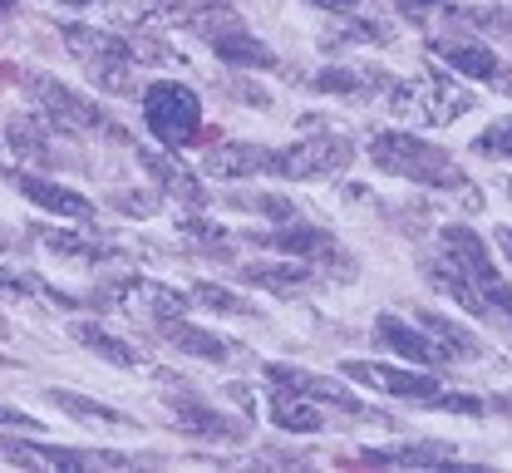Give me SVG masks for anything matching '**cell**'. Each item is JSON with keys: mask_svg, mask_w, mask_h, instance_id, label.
<instances>
[{"mask_svg": "<svg viewBox=\"0 0 512 473\" xmlns=\"http://www.w3.org/2000/svg\"><path fill=\"white\" fill-rule=\"evenodd\" d=\"M365 158L380 168L384 178H399V183H414V188H429V193L453 198L468 217L488 207L483 188L463 173V163H458L448 148H439V143H429V138H419V134H409V129H380V134H370Z\"/></svg>", "mask_w": 512, "mask_h": 473, "instance_id": "1", "label": "cell"}, {"mask_svg": "<svg viewBox=\"0 0 512 473\" xmlns=\"http://www.w3.org/2000/svg\"><path fill=\"white\" fill-rule=\"evenodd\" d=\"M384 109L399 119V124H414V129H453L463 114L478 109V94L453 74V69H419L409 79H394L389 94H384Z\"/></svg>", "mask_w": 512, "mask_h": 473, "instance_id": "2", "label": "cell"}, {"mask_svg": "<svg viewBox=\"0 0 512 473\" xmlns=\"http://www.w3.org/2000/svg\"><path fill=\"white\" fill-rule=\"evenodd\" d=\"M64 50L84 65V74L104 89V94H119V99H133L143 94V65L133 60L124 30H99V25H64Z\"/></svg>", "mask_w": 512, "mask_h": 473, "instance_id": "3", "label": "cell"}, {"mask_svg": "<svg viewBox=\"0 0 512 473\" xmlns=\"http://www.w3.org/2000/svg\"><path fill=\"white\" fill-rule=\"evenodd\" d=\"M5 74L30 94V104L45 114V119H55L60 129H79V134H109V138H128L114 119H109V109L104 104H94L89 94H79V89H69L60 84L55 74H45V69H10Z\"/></svg>", "mask_w": 512, "mask_h": 473, "instance_id": "4", "label": "cell"}, {"mask_svg": "<svg viewBox=\"0 0 512 473\" xmlns=\"http://www.w3.org/2000/svg\"><path fill=\"white\" fill-rule=\"evenodd\" d=\"M153 380L163 385L158 395H163V405L173 409L178 434L202 439V444H247V434H252L247 424H252V419H232V414H222L212 400H202V395H197V385H192V380L173 375V370H163V365H153Z\"/></svg>", "mask_w": 512, "mask_h": 473, "instance_id": "5", "label": "cell"}, {"mask_svg": "<svg viewBox=\"0 0 512 473\" xmlns=\"http://www.w3.org/2000/svg\"><path fill=\"white\" fill-rule=\"evenodd\" d=\"M188 30L222 60L227 69H276L281 60H276V50L261 40V35H252V25L222 0V5H207V10H197L188 20Z\"/></svg>", "mask_w": 512, "mask_h": 473, "instance_id": "6", "label": "cell"}, {"mask_svg": "<svg viewBox=\"0 0 512 473\" xmlns=\"http://www.w3.org/2000/svg\"><path fill=\"white\" fill-rule=\"evenodd\" d=\"M138 109H143V129L158 138L163 148H173V153L192 148L197 134H202V99H197V89L178 84V79L143 84Z\"/></svg>", "mask_w": 512, "mask_h": 473, "instance_id": "7", "label": "cell"}, {"mask_svg": "<svg viewBox=\"0 0 512 473\" xmlns=\"http://www.w3.org/2000/svg\"><path fill=\"white\" fill-rule=\"evenodd\" d=\"M350 163H355V143L335 129H320V124L296 143L276 148V178L281 183H325V178H340Z\"/></svg>", "mask_w": 512, "mask_h": 473, "instance_id": "8", "label": "cell"}, {"mask_svg": "<svg viewBox=\"0 0 512 473\" xmlns=\"http://www.w3.org/2000/svg\"><path fill=\"white\" fill-rule=\"evenodd\" d=\"M261 375L271 380V385H286V390H296V395H306V400H316V405L335 409V414H345V419H360V424H380V429H394V414H384V409L365 405L355 390H345L335 375H316V370H306V365H286V360H271V365H261Z\"/></svg>", "mask_w": 512, "mask_h": 473, "instance_id": "9", "label": "cell"}, {"mask_svg": "<svg viewBox=\"0 0 512 473\" xmlns=\"http://www.w3.org/2000/svg\"><path fill=\"white\" fill-rule=\"evenodd\" d=\"M424 50L434 60H444L458 79H478V84H493L498 94L512 99V60H503L488 40L468 35V30H448V35H429Z\"/></svg>", "mask_w": 512, "mask_h": 473, "instance_id": "10", "label": "cell"}, {"mask_svg": "<svg viewBox=\"0 0 512 473\" xmlns=\"http://www.w3.org/2000/svg\"><path fill=\"white\" fill-rule=\"evenodd\" d=\"M340 380L365 385V390L389 395V400H409V405H419V409H429L439 400V390H444L439 370H424V365H384V360H345V365H340Z\"/></svg>", "mask_w": 512, "mask_h": 473, "instance_id": "11", "label": "cell"}, {"mask_svg": "<svg viewBox=\"0 0 512 473\" xmlns=\"http://www.w3.org/2000/svg\"><path fill=\"white\" fill-rule=\"evenodd\" d=\"M0 454L20 469H60V473H89V469H138L133 454L119 449H69V444H45L35 434L25 439H0Z\"/></svg>", "mask_w": 512, "mask_h": 473, "instance_id": "12", "label": "cell"}, {"mask_svg": "<svg viewBox=\"0 0 512 473\" xmlns=\"http://www.w3.org/2000/svg\"><path fill=\"white\" fill-rule=\"evenodd\" d=\"M104 291H109V306H114V311H128L133 321L143 316L148 326L178 321V316H188V306H192L188 291H178V286H168V281H153V276H143V271L114 276Z\"/></svg>", "mask_w": 512, "mask_h": 473, "instance_id": "13", "label": "cell"}, {"mask_svg": "<svg viewBox=\"0 0 512 473\" xmlns=\"http://www.w3.org/2000/svg\"><path fill=\"white\" fill-rule=\"evenodd\" d=\"M133 158H138V168L153 178V188H158L163 198H173L183 212H207L212 193L202 188V173L183 163V153H173V148H163V143H158V148H143V143H138Z\"/></svg>", "mask_w": 512, "mask_h": 473, "instance_id": "14", "label": "cell"}, {"mask_svg": "<svg viewBox=\"0 0 512 473\" xmlns=\"http://www.w3.org/2000/svg\"><path fill=\"white\" fill-rule=\"evenodd\" d=\"M202 173L212 183H247V178H276V148L247 143V138H217L212 153H202Z\"/></svg>", "mask_w": 512, "mask_h": 473, "instance_id": "15", "label": "cell"}, {"mask_svg": "<svg viewBox=\"0 0 512 473\" xmlns=\"http://www.w3.org/2000/svg\"><path fill=\"white\" fill-rule=\"evenodd\" d=\"M316 94H335V99H355V104H370V99H384L394 74L384 65H370V60H335V65L316 69L306 79Z\"/></svg>", "mask_w": 512, "mask_h": 473, "instance_id": "16", "label": "cell"}, {"mask_svg": "<svg viewBox=\"0 0 512 473\" xmlns=\"http://www.w3.org/2000/svg\"><path fill=\"white\" fill-rule=\"evenodd\" d=\"M370 336H375L380 350H394V355H399V360H409V365H424V370L448 365L444 345L429 336L419 321H404L399 311H380V316H375V326H370Z\"/></svg>", "mask_w": 512, "mask_h": 473, "instance_id": "17", "label": "cell"}, {"mask_svg": "<svg viewBox=\"0 0 512 473\" xmlns=\"http://www.w3.org/2000/svg\"><path fill=\"white\" fill-rule=\"evenodd\" d=\"M232 276L242 281V286H256V291H271V296H301V291H311L320 281L316 262H301V257H281V262H242V267H232Z\"/></svg>", "mask_w": 512, "mask_h": 473, "instance_id": "18", "label": "cell"}, {"mask_svg": "<svg viewBox=\"0 0 512 473\" xmlns=\"http://www.w3.org/2000/svg\"><path fill=\"white\" fill-rule=\"evenodd\" d=\"M394 25L380 15H360V10H340L325 20V30L316 35V45L325 55H345V50H360V45H394Z\"/></svg>", "mask_w": 512, "mask_h": 473, "instance_id": "19", "label": "cell"}, {"mask_svg": "<svg viewBox=\"0 0 512 473\" xmlns=\"http://www.w3.org/2000/svg\"><path fill=\"white\" fill-rule=\"evenodd\" d=\"M153 331L168 340L178 355L207 360V365H232V360H242V340L217 336V331L197 326V321H188V316H178V321H163V326H153Z\"/></svg>", "mask_w": 512, "mask_h": 473, "instance_id": "20", "label": "cell"}, {"mask_svg": "<svg viewBox=\"0 0 512 473\" xmlns=\"http://www.w3.org/2000/svg\"><path fill=\"white\" fill-rule=\"evenodd\" d=\"M10 183H15V193H20L25 203L45 207V212H55V217H69V222H94V203H89L84 193H74L69 183H55V178H45V173H35V168H20Z\"/></svg>", "mask_w": 512, "mask_h": 473, "instance_id": "21", "label": "cell"}, {"mask_svg": "<svg viewBox=\"0 0 512 473\" xmlns=\"http://www.w3.org/2000/svg\"><path fill=\"white\" fill-rule=\"evenodd\" d=\"M25 232H35V242L45 252H55L64 262H79V267H124L128 262L119 247L99 242L94 232H64V227H25Z\"/></svg>", "mask_w": 512, "mask_h": 473, "instance_id": "22", "label": "cell"}, {"mask_svg": "<svg viewBox=\"0 0 512 473\" xmlns=\"http://www.w3.org/2000/svg\"><path fill=\"white\" fill-rule=\"evenodd\" d=\"M242 237H252L256 247H271V252H281V257H301V262H316L320 252L335 247V232H325L316 222H301V217L276 222V227H266V232H242Z\"/></svg>", "mask_w": 512, "mask_h": 473, "instance_id": "23", "label": "cell"}, {"mask_svg": "<svg viewBox=\"0 0 512 473\" xmlns=\"http://www.w3.org/2000/svg\"><path fill=\"white\" fill-rule=\"evenodd\" d=\"M360 464L370 469H458V449L444 439H414L389 449H360Z\"/></svg>", "mask_w": 512, "mask_h": 473, "instance_id": "24", "label": "cell"}, {"mask_svg": "<svg viewBox=\"0 0 512 473\" xmlns=\"http://www.w3.org/2000/svg\"><path fill=\"white\" fill-rule=\"evenodd\" d=\"M69 340L84 345L89 355H99V360L114 365V370H153L148 350H138V345L124 340V336H114V331L99 326V321H74V326H69Z\"/></svg>", "mask_w": 512, "mask_h": 473, "instance_id": "25", "label": "cell"}, {"mask_svg": "<svg viewBox=\"0 0 512 473\" xmlns=\"http://www.w3.org/2000/svg\"><path fill=\"white\" fill-rule=\"evenodd\" d=\"M55 129H60V124L35 109V114H20V119L5 124V143H10V153H15L20 163L50 168V163H55Z\"/></svg>", "mask_w": 512, "mask_h": 473, "instance_id": "26", "label": "cell"}, {"mask_svg": "<svg viewBox=\"0 0 512 473\" xmlns=\"http://www.w3.org/2000/svg\"><path fill=\"white\" fill-rule=\"evenodd\" d=\"M266 419L281 429V434H320L325 429V405L286 390V385H271L266 390Z\"/></svg>", "mask_w": 512, "mask_h": 473, "instance_id": "27", "label": "cell"}, {"mask_svg": "<svg viewBox=\"0 0 512 473\" xmlns=\"http://www.w3.org/2000/svg\"><path fill=\"white\" fill-rule=\"evenodd\" d=\"M424 276H429V286L439 291V296H448V301H458L473 321H493V306L483 301V291L463 276V271L453 267V262H444V257H434L429 267H424Z\"/></svg>", "mask_w": 512, "mask_h": 473, "instance_id": "28", "label": "cell"}, {"mask_svg": "<svg viewBox=\"0 0 512 473\" xmlns=\"http://www.w3.org/2000/svg\"><path fill=\"white\" fill-rule=\"evenodd\" d=\"M188 296H192V306H202V311H212V316H222V321H247V316H261L252 296H242V291H237V286H227V281H192Z\"/></svg>", "mask_w": 512, "mask_h": 473, "instance_id": "29", "label": "cell"}, {"mask_svg": "<svg viewBox=\"0 0 512 473\" xmlns=\"http://www.w3.org/2000/svg\"><path fill=\"white\" fill-rule=\"evenodd\" d=\"M45 400H50L55 409H64L69 419H79V424H104V429H138V419H128L124 409L99 405V400H89V395H79V390H45Z\"/></svg>", "mask_w": 512, "mask_h": 473, "instance_id": "30", "label": "cell"}, {"mask_svg": "<svg viewBox=\"0 0 512 473\" xmlns=\"http://www.w3.org/2000/svg\"><path fill=\"white\" fill-rule=\"evenodd\" d=\"M414 321L429 331V336L444 345V355L448 360H478L483 355V340L473 336L468 326H458V321H448L444 311H414Z\"/></svg>", "mask_w": 512, "mask_h": 473, "instance_id": "31", "label": "cell"}, {"mask_svg": "<svg viewBox=\"0 0 512 473\" xmlns=\"http://www.w3.org/2000/svg\"><path fill=\"white\" fill-rule=\"evenodd\" d=\"M173 232L197 242V247H207V252H227V242L237 237L232 227H222V222H212V217H202V212H183V217L173 222Z\"/></svg>", "mask_w": 512, "mask_h": 473, "instance_id": "32", "label": "cell"}, {"mask_svg": "<svg viewBox=\"0 0 512 473\" xmlns=\"http://www.w3.org/2000/svg\"><path fill=\"white\" fill-rule=\"evenodd\" d=\"M128 35V50H133V60H138V65L148 69V65H183V55H178V50H173V45H168V40H163V35H153V30H143V25H138V30H124Z\"/></svg>", "mask_w": 512, "mask_h": 473, "instance_id": "33", "label": "cell"}, {"mask_svg": "<svg viewBox=\"0 0 512 473\" xmlns=\"http://www.w3.org/2000/svg\"><path fill=\"white\" fill-rule=\"evenodd\" d=\"M109 207L124 212V217L148 222V217L163 212V193H158V188H114V193H109Z\"/></svg>", "mask_w": 512, "mask_h": 473, "instance_id": "34", "label": "cell"}, {"mask_svg": "<svg viewBox=\"0 0 512 473\" xmlns=\"http://www.w3.org/2000/svg\"><path fill=\"white\" fill-rule=\"evenodd\" d=\"M227 203L242 207V212H256V217H271V222H291L296 217V203L286 193H227Z\"/></svg>", "mask_w": 512, "mask_h": 473, "instance_id": "35", "label": "cell"}, {"mask_svg": "<svg viewBox=\"0 0 512 473\" xmlns=\"http://www.w3.org/2000/svg\"><path fill=\"white\" fill-rule=\"evenodd\" d=\"M207 5H222V0H143L148 20H163V25H188L192 15L207 10Z\"/></svg>", "mask_w": 512, "mask_h": 473, "instance_id": "36", "label": "cell"}, {"mask_svg": "<svg viewBox=\"0 0 512 473\" xmlns=\"http://www.w3.org/2000/svg\"><path fill=\"white\" fill-rule=\"evenodd\" d=\"M473 153H478V158H498V163H508L512 158V119H493L483 134L473 138Z\"/></svg>", "mask_w": 512, "mask_h": 473, "instance_id": "37", "label": "cell"}, {"mask_svg": "<svg viewBox=\"0 0 512 473\" xmlns=\"http://www.w3.org/2000/svg\"><path fill=\"white\" fill-rule=\"evenodd\" d=\"M478 291H483V301L493 306V316H508V321H512V281L503 276V271L493 267L483 281H478Z\"/></svg>", "mask_w": 512, "mask_h": 473, "instance_id": "38", "label": "cell"}, {"mask_svg": "<svg viewBox=\"0 0 512 473\" xmlns=\"http://www.w3.org/2000/svg\"><path fill=\"white\" fill-rule=\"evenodd\" d=\"M448 0H394V10L409 20V25H429L434 15H444Z\"/></svg>", "mask_w": 512, "mask_h": 473, "instance_id": "39", "label": "cell"}, {"mask_svg": "<svg viewBox=\"0 0 512 473\" xmlns=\"http://www.w3.org/2000/svg\"><path fill=\"white\" fill-rule=\"evenodd\" d=\"M434 414H488L483 400H473V395H453V390H439V400H434Z\"/></svg>", "mask_w": 512, "mask_h": 473, "instance_id": "40", "label": "cell"}, {"mask_svg": "<svg viewBox=\"0 0 512 473\" xmlns=\"http://www.w3.org/2000/svg\"><path fill=\"white\" fill-rule=\"evenodd\" d=\"M0 429H20V434H40L45 424H40L35 414H25V409H10V405H0Z\"/></svg>", "mask_w": 512, "mask_h": 473, "instance_id": "41", "label": "cell"}, {"mask_svg": "<svg viewBox=\"0 0 512 473\" xmlns=\"http://www.w3.org/2000/svg\"><path fill=\"white\" fill-rule=\"evenodd\" d=\"M227 400H232V405H242V414H247V419H256V395H252V385L232 380V385H227Z\"/></svg>", "mask_w": 512, "mask_h": 473, "instance_id": "42", "label": "cell"}, {"mask_svg": "<svg viewBox=\"0 0 512 473\" xmlns=\"http://www.w3.org/2000/svg\"><path fill=\"white\" fill-rule=\"evenodd\" d=\"M232 94H237L242 104H256V109H271V94H266L261 84H232Z\"/></svg>", "mask_w": 512, "mask_h": 473, "instance_id": "43", "label": "cell"}, {"mask_svg": "<svg viewBox=\"0 0 512 473\" xmlns=\"http://www.w3.org/2000/svg\"><path fill=\"white\" fill-rule=\"evenodd\" d=\"M316 10H330V15H340V10H365L370 0H311Z\"/></svg>", "mask_w": 512, "mask_h": 473, "instance_id": "44", "label": "cell"}, {"mask_svg": "<svg viewBox=\"0 0 512 473\" xmlns=\"http://www.w3.org/2000/svg\"><path fill=\"white\" fill-rule=\"evenodd\" d=\"M493 242H498V252H503V262L512 267V227L503 222V227H493Z\"/></svg>", "mask_w": 512, "mask_h": 473, "instance_id": "45", "label": "cell"}, {"mask_svg": "<svg viewBox=\"0 0 512 473\" xmlns=\"http://www.w3.org/2000/svg\"><path fill=\"white\" fill-rule=\"evenodd\" d=\"M64 10H94V5H109V0H55Z\"/></svg>", "mask_w": 512, "mask_h": 473, "instance_id": "46", "label": "cell"}, {"mask_svg": "<svg viewBox=\"0 0 512 473\" xmlns=\"http://www.w3.org/2000/svg\"><path fill=\"white\" fill-rule=\"evenodd\" d=\"M20 5H25V0H0V25H5V20H10V15H15Z\"/></svg>", "mask_w": 512, "mask_h": 473, "instance_id": "47", "label": "cell"}, {"mask_svg": "<svg viewBox=\"0 0 512 473\" xmlns=\"http://www.w3.org/2000/svg\"><path fill=\"white\" fill-rule=\"evenodd\" d=\"M493 409H503V414H512V400H498V405H493Z\"/></svg>", "mask_w": 512, "mask_h": 473, "instance_id": "48", "label": "cell"}, {"mask_svg": "<svg viewBox=\"0 0 512 473\" xmlns=\"http://www.w3.org/2000/svg\"><path fill=\"white\" fill-rule=\"evenodd\" d=\"M0 340H5V321H0Z\"/></svg>", "mask_w": 512, "mask_h": 473, "instance_id": "49", "label": "cell"}, {"mask_svg": "<svg viewBox=\"0 0 512 473\" xmlns=\"http://www.w3.org/2000/svg\"><path fill=\"white\" fill-rule=\"evenodd\" d=\"M508 198H512V178H508Z\"/></svg>", "mask_w": 512, "mask_h": 473, "instance_id": "50", "label": "cell"}]
</instances>
